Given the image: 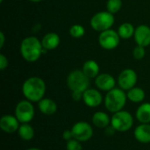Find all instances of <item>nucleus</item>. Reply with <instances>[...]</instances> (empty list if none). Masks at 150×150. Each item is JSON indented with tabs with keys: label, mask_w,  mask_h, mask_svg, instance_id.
<instances>
[{
	"label": "nucleus",
	"mask_w": 150,
	"mask_h": 150,
	"mask_svg": "<svg viewBox=\"0 0 150 150\" xmlns=\"http://www.w3.org/2000/svg\"><path fill=\"white\" fill-rule=\"evenodd\" d=\"M21 91L25 99L33 103H38L44 98L47 91V85L41 77L30 76L24 81Z\"/></svg>",
	"instance_id": "f257e3e1"
},
{
	"label": "nucleus",
	"mask_w": 150,
	"mask_h": 150,
	"mask_svg": "<svg viewBox=\"0 0 150 150\" xmlns=\"http://www.w3.org/2000/svg\"><path fill=\"white\" fill-rule=\"evenodd\" d=\"M19 52L22 58L30 63L37 62L47 52L42 47L41 40L35 36H27L20 43Z\"/></svg>",
	"instance_id": "f03ea898"
},
{
	"label": "nucleus",
	"mask_w": 150,
	"mask_h": 150,
	"mask_svg": "<svg viewBox=\"0 0 150 150\" xmlns=\"http://www.w3.org/2000/svg\"><path fill=\"white\" fill-rule=\"evenodd\" d=\"M127 100V92L120 87H115L112 91L106 92V95L104 98V104L108 112L115 113L124 109Z\"/></svg>",
	"instance_id": "7ed1b4c3"
},
{
	"label": "nucleus",
	"mask_w": 150,
	"mask_h": 150,
	"mask_svg": "<svg viewBox=\"0 0 150 150\" xmlns=\"http://www.w3.org/2000/svg\"><path fill=\"white\" fill-rule=\"evenodd\" d=\"M66 83L71 91L84 92L90 88L91 79L83 72L82 69H75L68 75Z\"/></svg>",
	"instance_id": "20e7f679"
},
{
	"label": "nucleus",
	"mask_w": 150,
	"mask_h": 150,
	"mask_svg": "<svg viewBox=\"0 0 150 150\" xmlns=\"http://www.w3.org/2000/svg\"><path fill=\"white\" fill-rule=\"evenodd\" d=\"M114 23V14H112L107 11H101L95 13L90 20V25L91 28L94 31L99 33L112 29Z\"/></svg>",
	"instance_id": "39448f33"
},
{
	"label": "nucleus",
	"mask_w": 150,
	"mask_h": 150,
	"mask_svg": "<svg viewBox=\"0 0 150 150\" xmlns=\"http://www.w3.org/2000/svg\"><path fill=\"white\" fill-rule=\"evenodd\" d=\"M111 126L116 132H127L134 126V117L129 112L121 110L112 113V116L111 117Z\"/></svg>",
	"instance_id": "423d86ee"
},
{
	"label": "nucleus",
	"mask_w": 150,
	"mask_h": 150,
	"mask_svg": "<svg viewBox=\"0 0 150 150\" xmlns=\"http://www.w3.org/2000/svg\"><path fill=\"white\" fill-rule=\"evenodd\" d=\"M14 115L20 123H30L35 115V109L33 102L27 99L20 100L16 105Z\"/></svg>",
	"instance_id": "0eeeda50"
},
{
	"label": "nucleus",
	"mask_w": 150,
	"mask_h": 150,
	"mask_svg": "<svg viewBox=\"0 0 150 150\" xmlns=\"http://www.w3.org/2000/svg\"><path fill=\"white\" fill-rule=\"evenodd\" d=\"M98 44L105 50H113L117 48L120 43V37L117 31L109 29L104 31L98 35Z\"/></svg>",
	"instance_id": "6e6552de"
},
{
	"label": "nucleus",
	"mask_w": 150,
	"mask_h": 150,
	"mask_svg": "<svg viewBox=\"0 0 150 150\" xmlns=\"http://www.w3.org/2000/svg\"><path fill=\"white\" fill-rule=\"evenodd\" d=\"M71 131H72L74 139L81 142H85L90 141L92 138L93 133H94L92 126L87 121L76 122L72 126Z\"/></svg>",
	"instance_id": "1a4fd4ad"
},
{
	"label": "nucleus",
	"mask_w": 150,
	"mask_h": 150,
	"mask_svg": "<svg viewBox=\"0 0 150 150\" xmlns=\"http://www.w3.org/2000/svg\"><path fill=\"white\" fill-rule=\"evenodd\" d=\"M138 81V75L136 71L133 69H125L118 76L117 83L120 89L125 91L136 86Z\"/></svg>",
	"instance_id": "9d476101"
},
{
	"label": "nucleus",
	"mask_w": 150,
	"mask_h": 150,
	"mask_svg": "<svg viewBox=\"0 0 150 150\" xmlns=\"http://www.w3.org/2000/svg\"><path fill=\"white\" fill-rule=\"evenodd\" d=\"M83 102L90 108H96L104 102V98L98 89L89 88L83 92Z\"/></svg>",
	"instance_id": "9b49d317"
},
{
	"label": "nucleus",
	"mask_w": 150,
	"mask_h": 150,
	"mask_svg": "<svg viewBox=\"0 0 150 150\" xmlns=\"http://www.w3.org/2000/svg\"><path fill=\"white\" fill-rule=\"evenodd\" d=\"M94 83L97 89L101 91L108 92L115 88L117 80L114 78L113 76L109 73H102L95 78Z\"/></svg>",
	"instance_id": "f8f14e48"
},
{
	"label": "nucleus",
	"mask_w": 150,
	"mask_h": 150,
	"mask_svg": "<svg viewBox=\"0 0 150 150\" xmlns=\"http://www.w3.org/2000/svg\"><path fill=\"white\" fill-rule=\"evenodd\" d=\"M20 124L21 123L15 115L4 114L0 119V128L6 134H14L18 132Z\"/></svg>",
	"instance_id": "ddd939ff"
},
{
	"label": "nucleus",
	"mask_w": 150,
	"mask_h": 150,
	"mask_svg": "<svg viewBox=\"0 0 150 150\" xmlns=\"http://www.w3.org/2000/svg\"><path fill=\"white\" fill-rule=\"evenodd\" d=\"M136 45L147 47L150 46V27L147 25H140L135 27L134 34Z\"/></svg>",
	"instance_id": "4468645a"
},
{
	"label": "nucleus",
	"mask_w": 150,
	"mask_h": 150,
	"mask_svg": "<svg viewBox=\"0 0 150 150\" xmlns=\"http://www.w3.org/2000/svg\"><path fill=\"white\" fill-rule=\"evenodd\" d=\"M135 140L142 144L150 143V123H141L134 131Z\"/></svg>",
	"instance_id": "2eb2a0df"
},
{
	"label": "nucleus",
	"mask_w": 150,
	"mask_h": 150,
	"mask_svg": "<svg viewBox=\"0 0 150 150\" xmlns=\"http://www.w3.org/2000/svg\"><path fill=\"white\" fill-rule=\"evenodd\" d=\"M40 40L43 48L47 51H52L56 49L61 43V38L59 34L54 32L46 33Z\"/></svg>",
	"instance_id": "dca6fc26"
},
{
	"label": "nucleus",
	"mask_w": 150,
	"mask_h": 150,
	"mask_svg": "<svg viewBox=\"0 0 150 150\" xmlns=\"http://www.w3.org/2000/svg\"><path fill=\"white\" fill-rule=\"evenodd\" d=\"M38 109L42 114L46 116H51L57 112L58 105L52 98H44L38 102Z\"/></svg>",
	"instance_id": "f3484780"
},
{
	"label": "nucleus",
	"mask_w": 150,
	"mask_h": 150,
	"mask_svg": "<svg viewBox=\"0 0 150 150\" xmlns=\"http://www.w3.org/2000/svg\"><path fill=\"white\" fill-rule=\"evenodd\" d=\"M91 121L96 127L105 129L111 125V117L105 112L98 111L92 115Z\"/></svg>",
	"instance_id": "a211bd4d"
},
{
	"label": "nucleus",
	"mask_w": 150,
	"mask_h": 150,
	"mask_svg": "<svg viewBox=\"0 0 150 150\" xmlns=\"http://www.w3.org/2000/svg\"><path fill=\"white\" fill-rule=\"evenodd\" d=\"M82 70L90 79H95L100 74V67L94 60H88L84 62L82 66Z\"/></svg>",
	"instance_id": "6ab92c4d"
},
{
	"label": "nucleus",
	"mask_w": 150,
	"mask_h": 150,
	"mask_svg": "<svg viewBox=\"0 0 150 150\" xmlns=\"http://www.w3.org/2000/svg\"><path fill=\"white\" fill-rule=\"evenodd\" d=\"M135 117L140 123H150V103H142L136 110Z\"/></svg>",
	"instance_id": "aec40b11"
},
{
	"label": "nucleus",
	"mask_w": 150,
	"mask_h": 150,
	"mask_svg": "<svg viewBox=\"0 0 150 150\" xmlns=\"http://www.w3.org/2000/svg\"><path fill=\"white\" fill-rule=\"evenodd\" d=\"M127 100H129L130 102L139 104L144 101L146 98V93L142 88L134 86V88L127 91Z\"/></svg>",
	"instance_id": "412c9836"
},
{
	"label": "nucleus",
	"mask_w": 150,
	"mask_h": 150,
	"mask_svg": "<svg viewBox=\"0 0 150 150\" xmlns=\"http://www.w3.org/2000/svg\"><path fill=\"white\" fill-rule=\"evenodd\" d=\"M17 133L19 138L25 142H29L33 140L35 135L34 128L29 123H21Z\"/></svg>",
	"instance_id": "4be33fe9"
},
{
	"label": "nucleus",
	"mask_w": 150,
	"mask_h": 150,
	"mask_svg": "<svg viewBox=\"0 0 150 150\" xmlns=\"http://www.w3.org/2000/svg\"><path fill=\"white\" fill-rule=\"evenodd\" d=\"M117 32H118L120 39L128 40V39H131L132 37H134V34L135 32V27L130 22H124L118 27Z\"/></svg>",
	"instance_id": "5701e85b"
},
{
	"label": "nucleus",
	"mask_w": 150,
	"mask_h": 150,
	"mask_svg": "<svg viewBox=\"0 0 150 150\" xmlns=\"http://www.w3.org/2000/svg\"><path fill=\"white\" fill-rule=\"evenodd\" d=\"M69 35L75 39H80L85 34V28L80 24H75L70 26L69 30Z\"/></svg>",
	"instance_id": "b1692460"
},
{
	"label": "nucleus",
	"mask_w": 150,
	"mask_h": 150,
	"mask_svg": "<svg viewBox=\"0 0 150 150\" xmlns=\"http://www.w3.org/2000/svg\"><path fill=\"white\" fill-rule=\"evenodd\" d=\"M122 0H107L106 2V11L112 14H116L122 8Z\"/></svg>",
	"instance_id": "393cba45"
},
{
	"label": "nucleus",
	"mask_w": 150,
	"mask_h": 150,
	"mask_svg": "<svg viewBox=\"0 0 150 150\" xmlns=\"http://www.w3.org/2000/svg\"><path fill=\"white\" fill-rule=\"evenodd\" d=\"M132 54L135 60H142L146 55V47L136 45V47H134Z\"/></svg>",
	"instance_id": "a878e982"
},
{
	"label": "nucleus",
	"mask_w": 150,
	"mask_h": 150,
	"mask_svg": "<svg viewBox=\"0 0 150 150\" xmlns=\"http://www.w3.org/2000/svg\"><path fill=\"white\" fill-rule=\"evenodd\" d=\"M66 149L67 150H83V147L82 145V142L76 140V139H71L70 141L67 142L66 144Z\"/></svg>",
	"instance_id": "bb28decb"
},
{
	"label": "nucleus",
	"mask_w": 150,
	"mask_h": 150,
	"mask_svg": "<svg viewBox=\"0 0 150 150\" xmlns=\"http://www.w3.org/2000/svg\"><path fill=\"white\" fill-rule=\"evenodd\" d=\"M9 65V61L8 58L4 54H0V69L3 71Z\"/></svg>",
	"instance_id": "cd10ccee"
},
{
	"label": "nucleus",
	"mask_w": 150,
	"mask_h": 150,
	"mask_svg": "<svg viewBox=\"0 0 150 150\" xmlns=\"http://www.w3.org/2000/svg\"><path fill=\"white\" fill-rule=\"evenodd\" d=\"M83 92H81V91H71V98L76 102L83 101Z\"/></svg>",
	"instance_id": "c85d7f7f"
},
{
	"label": "nucleus",
	"mask_w": 150,
	"mask_h": 150,
	"mask_svg": "<svg viewBox=\"0 0 150 150\" xmlns=\"http://www.w3.org/2000/svg\"><path fill=\"white\" fill-rule=\"evenodd\" d=\"M74 137H73V134H72L71 129H66L65 131H63V133H62V139L63 140H65L66 142H69Z\"/></svg>",
	"instance_id": "c756f323"
},
{
	"label": "nucleus",
	"mask_w": 150,
	"mask_h": 150,
	"mask_svg": "<svg viewBox=\"0 0 150 150\" xmlns=\"http://www.w3.org/2000/svg\"><path fill=\"white\" fill-rule=\"evenodd\" d=\"M115 132H116V131H115V129H114L111 125H110L109 127H107L106 128H105V134H106V135H108V136L112 135Z\"/></svg>",
	"instance_id": "7c9ffc66"
},
{
	"label": "nucleus",
	"mask_w": 150,
	"mask_h": 150,
	"mask_svg": "<svg viewBox=\"0 0 150 150\" xmlns=\"http://www.w3.org/2000/svg\"><path fill=\"white\" fill-rule=\"evenodd\" d=\"M4 42H5V35L3 32H0V48L4 47Z\"/></svg>",
	"instance_id": "2f4dec72"
},
{
	"label": "nucleus",
	"mask_w": 150,
	"mask_h": 150,
	"mask_svg": "<svg viewBox=\"0 0 150 150\" xmlns=\"http://www.w3.org/2000/svg\"><path fill=\"white\" fill-rule=\"evenodd\" d=\"M25 150H41L40 149H39V148H28V149H26Z\"/></svg>",
	"instance_id": "473e14b6"
},
{
	"label": "nucleus",
	"mask_w": 150,
	"mask_h": 150,
	"mask_svg": "<svg viewBox=\"0 0 150 150\" xmlns=\"http://www.w3.org/2000/svg\"><path fill=\"white\" fill-rule=\"evenodd\" d=\"M28 1L33 2V3H40V2H41L42 0H28Z\"/></svg>",
	"instance_id": "72a5a7b5"
},
{
	"label": "nucleus",
	"mask_w": 150,
	"mask_h": 150,
	"mask_svg": "<svg viewBox=\"0 0 150 150\" xmlns=\"http://www.w3.org/2000/svg\"><path fill=\"white\" fill-rule=\"evenodd\" d=\"M4 2V0H0V3H3Z\"/></svg>",
	"instance_id": "f704fd0d"
}]
</instances>
